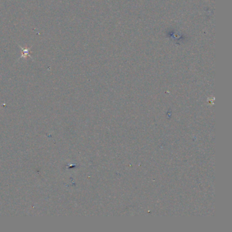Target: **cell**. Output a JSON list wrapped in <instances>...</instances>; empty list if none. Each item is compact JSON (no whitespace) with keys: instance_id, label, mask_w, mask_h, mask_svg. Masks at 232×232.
<instances>
[{"instance_id":"6da1fadb","label":"cell","mask_w":232,"mask_h":232,"mask_svg":"<svg viewBox=\"0 0 232 232\" xmlns=\"http://www.w3.org/2000/svg\"><path fill=\"white\" fill-rule=\"evenodd\" d=\"M21 49H22V56H21V57L25 58L27 57V56H29L30 57V49H28V48H26V49H25V48H21Z\"/></svg>"}]
</instances>
